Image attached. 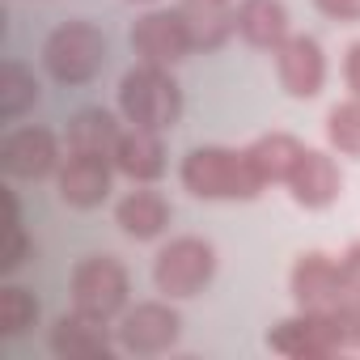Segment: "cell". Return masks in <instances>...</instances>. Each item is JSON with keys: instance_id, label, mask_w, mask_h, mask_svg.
<instances>
[{"instance_id": "1", "label": "cell", "mask_w": 360, "mask_h": 360, "mask_svg": "<svg viewBox=\"0 0 360 360\" xmlns=\"http://www.w3.org/2000/svg\"><path fill=\"white\" fill-rule=\"evenodd\" d=\"M183 187L195 200H255L267 183L250 165L246 148H225V144H200L183 157Z\"/></svg>"}, {"instance_id": "2", "label": "cell", "mask_w": 360, "mask_h": 360, "mask_svg": "<svg viewBox=\"0 0 360 360\" xmlns=\"http://www.w3.org/2000/svg\"><path fill=\"white\" fill-rule=\"evenodd\" d=\"M119 115L131 127L148 131H169L183 119V89L169 77V68L157 64H136L119 81Z\"/></svg>"}, {"instance_id": "3", "label": "cell", "mask_w": 360, "mask_h": 360, "mask_svg": "<svg viewBox=\"0 0 360 360\" xmlns=\"http://www.w3.org/2000/svg\"><path fill=\"white\" fill-rule=\"evenodd\" d=\"M43 64L60 85H89L106 68V34L94 22H64L43 43Z\"/></svg>"}, {"instance_id": "4", "label": "cell", "mask_w": 360, "mask_h": 360, "mask_svg": "<svg viewBox=\"0 0 360 360\" xmlns=\"http://www.w3.org/2000/svg\"><path fill=\"white\" fill-rule=\"evenodd\" d=\"M217 276V250L204 238H174L153 259V284L169 301L200 297Z\"/></svg>"}, {"instance_id": "5", "label": "cell", "mask_w": 360, "mask_h": 360, "mask_svg": "<svg viewBox=\"0 0 360 360\" xmlns=\"http://www.w3.org/2000/svg\"><path fill=\"white\" fill-rule=\"evenodd\" d=\"M72 292V309L98 322H110L127 309V267L115 255H85L72 267L68 280Z\"/></svg>"}, {"instance_id": "6", "label": "cell", "mask_w": 360, "mask_h": 360, "mask_svg": "<svg viewBox=\"0 0 360 360\" xmlns=\"http://www.w3.org/2000/svg\"><path fill=\"white\" fill-rule=\"evenodd\" d=\"M267 347L288 360H322V356H335L347 347V330L339 326L335 314L297 309L292 318H284L267 330Z\"/></svg>"}, {"instance_id": "7", "label": "cell", "mask_w": 360, "mask_h": 360, "mask_svg": "<svg viewBox=\"0 0 360 360\" xmlns=\"http://www.w3.org/2000/svg\"><path fill=\"white\" fill-rule=\"evenodd\" d=\"M115 339H119V352H127V356H161L183 339V318L169 305V297L165 301H140L119 318Z\"/></svg>"}, {"instance_id": "8", "label": "cell", "mask_w": 360, "mask_h": 360, "mask_svg": "<svg viewBox=\"0 0 360 360\" xmlns=\"http://www.w3.org/2000/svg\"><path fill=\"white\" fill-rule=\"evenodd\" d=\"M131 51L140 56V64H157V68H174L178 60H187L191 39L178 9H148L144 18H136Z\"/></svg>"}, {"instance_id": "9", "label": "cell", "mask_w": 360, "mask_h": 360, "mask_svg": "<svg viewBox=\"0 0 360 360\" xmlns=\"http://www.w3.org/2000/svg\"><path fill=\"white\" fill-rule=\"evenodd\" d=\"M276 77L292 98H318L326 85V51L309 34H288L276 47Z\"/></svg>"}, {"instance_id": "10", "label": "cell", "mask_w": 360, "mask_h": 360, "mask_svg": "<svg viewBox=\"0 0 360 360\" xmlns=\"http://www.w3.org/2000/svg\"><path fill=\"white\" fill-rule=\"evenodd\" d=\"M0 165H5L9 178H26V183H39V178L56 174L60 165V140L47 127H13L0 144Z\"/></svg>"}, {"instance_id": "11", "label": "cell", "mask_w": 360, "mask_h": 360, "mask_svg": "<svg viewBox=\"0 0 360 360\" xmlns=\"http://www.w3.org/2000/svg\"><path fill=\"white\" fill-rule=\"evenodd\" d=\"M288 288H292V301L297 309H318V314H335L339 297H343V267L322 255V250H309L292 263V276H288Z\"/></svg>"}, {"instance_id": "12", "label": "cell", "mask_w": 360, "mask_h": 360, "mask_svg": "<svg viewBox=\"0 0 360 360\" xmlns=\"http://www.w3.org/2000/svg\"><path fill=\"white\" fill-rule=\"evenodd\" d=\"M51 352L60 360H110L119 352V339L106 330V322L98 318H85V314H60L51 335H47Z\"/></svg>"}, {"instance_id": "13", "label": "cell", "mask_w": 360, "mask_h": 360, "mask_svg": "<svg viewBox=\"0 0 360 360\" xmlns=\"http://www.w3.org/2000/svg\"><path fill=\"white\" fill-rule=\"evenodd\" d=\"M110 157L98 153H68V161L60 165V200L68 208H98L110 195Z\"/></svg>"}, {"instance_id": "14", "label": "cell", "mask_w": 360, "mask_h": 360, "mask_svg": "<svg viewBox=\"0 0 360 360\" xmlns=\"http://www.w3.org/2000/svg\"><path fill=\"white\" fill-rule=\"evenodd\" d=\"M288 191L301 208H330L343 191V174H339V161L322 148H305L292 178H288Z\"/></svg>"}, {"instance_id": "15", "label": "cell", "mask_w": 360, "mask_h": 360, "mask_svg": "<svg viewBox=\"0 0 360 360\" xmlns=\"http://www.w3.org/2000/svg\"><path fill=\"white\" fill-rule=\"evenodd\" d=\"M165 131H148V127H127L110 153L115 169L127 174L131 183H157L165 174Z\"/></svg>"}, {"instance_id": "16", "label": "cell", "mask_w": 360, "mask_h": 360, "mask_svg": "<svg viewBox=\"0 0 360 360\" xmlns=\"http://www.w3.org/2000/svg\"><path fill=\"white\" fill-rule=\"evenodd\" d=\"M178 18L187 26L191 51H221L238 34V18L221 0H178Z\"/></svg>"}, {"instance_id": "17", "label": "cell", "mask_w": 360, "mask_h": 360, "mask_svg": "<svg viewBox=\"0 0 360 360\" xmlns=\"http://www.w3.org/2000/svg\"><path fill=\"white\" fill-rule=\"evenodd\" d=\"M115 225L136 242H153L169 225V200L153 187H140V191H131L115 204Z\"/></svg>"}, {"instance_id": "18", "label": "cell", "mask_w": 360, "mask_h": 360, "mask_svg": "<svg viewBox=\"0 0 360 360\" xmlns=\"http://www.w3.org/2000/svg\"><path fill=\"white\" fill-rule=\"evenodd\" d=\"M233 18H238V34L259 51H276L292 34L284 0H242Z\"/></svg>"}, {"instance_id": "19", "label": "cell", "mask_w": 360, "mask_h": 360, "mask_svg": "<svg viewBox=\"0 0 360 360\" xmlns=\"http://www.w3.org/2000/svg\"><path fill=\"white\" fill-rule=\"evenodd\" d=\"M301 153H305V144L297 136H288V131H267V136H259L246 148L250 165L259 169V178H263L267 187L271 183H288L292 169H297V161H301Z\"/></svg>"}, {"instance_id": "20", "label": "cell", "mask_w": 360, "mask_h": 360, "mask_svg": "<svg viewBox=\"0 0 360 360\" xmlns=\"http://www.w3.org/2000/svg\"><path fill=\"white\" fill-rule=\"evenodd\" d=\"M123 127L110 110L102 106H85L68 119V153H98V157H110L115 144H119Z\"/></svg>"}, {"instance_id": "21", "label": "cell", "mask_w": 360, "mask_h": 360, "mask_svg": "<svg viewBox=\"0 0 360 360\" xmlns=\"http://www.w3.org/2000/svg\"><path fill=\"white\" fill-rule=\"evenodd\" d=\"M34 106H39V77L22 60H9L5 64V77H0V119L18 123Z\"/></svg>"}, {"instance_id": "22", "label": "cell", "mask_w": 360, "mask_h": 360, "mask_svg": "<svg viewBox=\"0 0 360 360\" xmlns=\"http://www.w3.org/2000/svg\"><path fill=\"white\" fill-rule=\"evenodd\" d=\"M39 322V297L22 284H5L0 288V335L18 339Z\"/></svg>"}, {"instance_id": "23", "label": "cell", "mask_w": 360, "mask_h": 360, "mask_svg": "<svg viewBox=\"0 0 360 360\" xmlns=\"http://www.w3.org/2000/svg\"><path fill=\"white\" fill-rule=\"evenodd\" d=\"M326 140H330L335 153L360 157V98H347V102L330 106V115H326Z\"/></svg>"}, {"instance_id": "24", "label": "cell", "mask_w": 360, "mask_h": 360, "mask_svg": "<svg viewBox=\"0 0 360 360\" xmlns=\"http://www.w3.org/2000/svg\"><path fill=\"white\" fill-rule=\"evenodd\" d=\"M30 255V238L22 229V212H18V195L5 191V250H0V267L5 271H18Z\"/></svg>"}, {"instance_id": "25", "label": "cell", "mask_w": 360, "mask_h": 360, "mask_svg": "<svg viewBox=\"0 0 360 360\" xmlns=\"http://www.w3.org/2000/svg\"><path fill=\"white\" fill-rule=\"evenodd\" d=\"M314 5L330 22H360V0H314Z\"/></svg>"}, {"instance_id": "26", "label": "cell", "mask_w": 360, "mask_h": 360, "mask_svg": "<svg viewBox=\"0 0 360 360\" xmlns=\"http://www.w3.org/2000/svg\"><path fill=\"white\" fill-rule=\"evenodd\" d=\"M343 81H347L352 98H360V43H352L343 56Z\"/></svg>"}, {"instance_id": "27", "label": "cell", "mask_w": 360, "mask_h": 360, "mask_svg": "<svg viewBox=\"0 0 360 360\" xmlns=\"http://www.w3.org/2000/svg\"><path fill=\"white\" fill-rule=\"evenodd\" d=\"M339 267H343V288H360V242L339 259Z\"/></svg>"}, {"instance_id": "28", "label": "cell", "mask_w": 360, "mask_h": 360, "mask_svg": "<svg viewBox=\"0 0 360 360\" xmlns=\"http://www.w3.org/2000/svg\"><path fill=\"white\" fill-rule=\"evenodd\" d=\"M131 5H157V0H131Z\"/></svg>"}, {"instance_id": "29", "label": "cell", "mask_w": 360, "mask_h": 360, "mask_svg": "<svg viewBox=\"0 0 360 360\" xmlns=\"http://www.w3.org/2000/svg\"><path fill=\"white\" fill-rule=\"evenodd\" d=\"M221 5H233V0H221Z\"/></svg>"}]
</instances>
